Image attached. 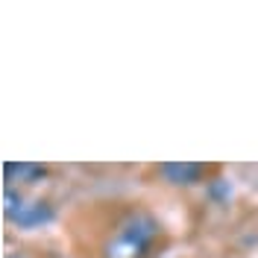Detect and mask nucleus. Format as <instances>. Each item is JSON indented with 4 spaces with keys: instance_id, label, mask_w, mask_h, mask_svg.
<instances>
[{
    "instance_id": "obj_1",
    "label": "nucleus",
    "mask_w": 258,
    "mask_h": 258,
    "mask_svg": "<svg viewBox=\"0 0 258 258\" xmlns=\"http://www.w3.org/2000/svg\"><path fill=\"white\" fill-rule=\"evenodd\" d=\"M159 235L161 226L150 211H129V217L120 223L112 243L106 246V258H141L150 252V246Z\"/></svg>"
},
{
    "instance_id": "obj_2",
    "label": "nucleus",
    "mask_w": 258,
    "mask_h": 258,
    "mask_svg": "<svg viewBox=\"0 0 258 258\" xmlns=\"http://www.w3.org/2000/svg\"><path fill=\"white\" fill-rule=\"evenodd\" d=\"M3 200H6V217L21 229H35V226H47L56 220V211H53L50 203H44V200H21L18 191H12L9 185L3 191Z\"/></svg>"
},
{
    "instance_id": "obj_3",
    "label": "nucleus",
    "mask_w": 258,
    "mask_h": 258,
    "mask_svg": "<svg viewBox=\"0 0 258 258\" xmlns=\"http://www.w3.org/2000/svg\"><path fill=\"white\" fill-rule=\"evenodd\" d=\"M156 170L170 185H197L211 167L209 164H197V161H161Z\"/></svg>"
},
{
    "instance_id": "obj_4",
    "label": "nucleus",
    "mask_w": 258,
    "mask_h": 258,
    "mask_svg": "<svg viewBox=\"0 0 258 258\" xmlns=\"http://www.w3.org/2000/svg\"><path fill=\"white\" fill-rule=\"evenodd\" d=\"M3 176H6V182H41L47 176V167L44 164H27V161H6Z\"/></svg>"
},
{
    "instance_id": "obj_5",
    "label": "nucleus",
    "mask_w": 258,
    "mask_h": 258,
    "mask_svg": "<svg viewBox=\"0 0 258 258\" xmlns=\"http://www.w3.org/2000/svg\"><path fill=\"white\" fill-rule=\"evenodd\" d=\"M229 191H232V188H229V182H226V179H214V185L209 188V197L223 203L226 197H229Z\"/></svg>"
},
{
    "instance_id": "obj_6",
    "label": "nucleus",
    "mask_w": 258,
    "mask_h": 258,
    "mask_svg": "<svg viewBox=\"0 0 258 258\" xmlns=\"http://www.w3.org/2000/svg\"><path fill=\"white\" fill-rule=\"evenodd\" d=\"M6 258H24V255H21V252H12V255H6Z\"/></svg>"
}]
</instances>
